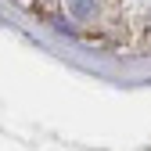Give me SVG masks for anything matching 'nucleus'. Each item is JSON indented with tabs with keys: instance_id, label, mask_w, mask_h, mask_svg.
Instances as JSON below:
<instances>
[{
	"instance_id": "1",
	"label": "nucleus",
	"mask_w": 151,
	"mask_h": 151,
	"mask_svg": "<svg viewBox=\"0 0 151 151\" xmlns=\"http://www.w3.org/2000/svg\"><path fill=\"white\" fill-rule=\"evenodd\" d=\"M93 7H97L93 0H68V11H72L76 18H79V22H86V18H93Z\"/></svg>"
}]
</instances>
